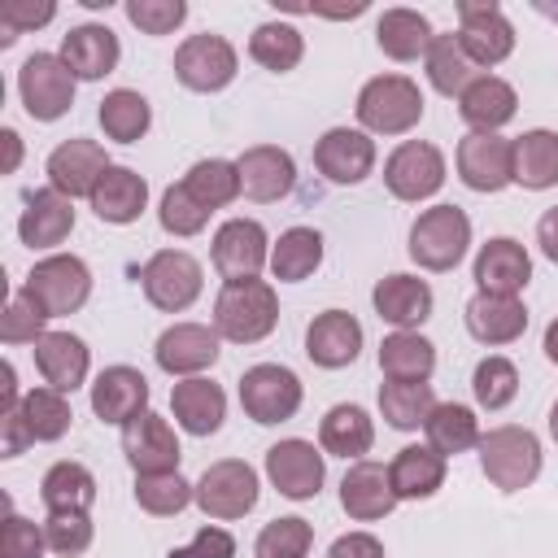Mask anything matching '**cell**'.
Returning <instances> with one entry per match:
<instances>
[{
  "instance_id": "51",
  "label": "cell",
  "mask_w": 558,
  "mask_h": 558,
  "mask_svg": "<svg viewBox=\"0 0 558 558\" xmlns=\"http://www.w3.org/2000/svg\"><path fill=\"white\" fill-rule=\"evenodd\" d=\"M44 323H48V314L26 292H13L9 305H4V314H0V340L4 344H35L39 336H48Z\"/></svg>"
},
{
  "instance_id": "49",
  "label": "cell",
  "mask_w": 558,
  "mask_h": 558,
  "mask_svg": "<svg viewBox=\"0 0 558 558\" xmlns=\"http://www.w3.org/2000/svg\"><path fill=\"white\" fill-rule=\"evenodd\" d=\"M310 545H314V532H310V523L305 519H275V523H266L262 532H257V558H305L310 554Z\"/></svg>"
},
{
  "instance_id": "54",
  "label": "cell",
  "mask_w": 558,
  "mask_h": 558,
  "mask_svg": "<svg viewBox=\"0 0 558 558\" xmlns=\"http://www.w3.org/2000/svg\"><path fill=\"white\" fill-rule=\"evenodd\" d=\"M126 17L144 35H170L187 17V4L183 0H126Z\"/></svg>"
},
{
  "instance_id": "16",
  "label": "cell",
  "mask_w": 558,
  "mask_h": 558,
  "mask_svg": "<svg viewBox=\"0 0 558 558\" xmlns=\"http://www.w3.org/2000/svg\"><path fill=\"white\" fill-rule=\"evenodd\" d=\"M314 166L327 183L353 187L375 170V140L366 131H349V126H331L318 144H314Z\"/></svg>"
},
{
  "instance_id": "8",
  "label": "cell",
  "mask_w": 558,
  "mask_h": 558,
  "mask_svg": "<svg viewBox=\"0 0 558 558\" xmlns=\"http://www.w3.org/2000/svg\"><path fill=\"white\" fill-rule=\"evenodd\" d=\"M140 283H144V296H148L157 310L179 314V310H187V305L201 296L205 270H201V262H196L192 253H183V248H161V253H153V257L144 262Z\"/></svg>"
},
{
  "instance_id": "30",
  "label": "cell",
  "mask_w": 558,
  "mask_h": 558,
  "mask_svg": "<svg viewBox=\"0 0 558 558\" xmlns=\"http://www.w3.org/2000/svg\"><path fill=\"white\" fill-rule=\"evenodd\" d=\"M514 109H519V96H514V87H510L506 78H497V74H480V78L458 96L462 122H466L471 131H480V135H497V126H506V122L514 118Z\"/></svg>"
},
{
  "instance_id": "24",
  "label": "cell",
  "mask_w": 558,
  "mask_h": 558,
  "mask_svg": "<svg viewBox=\"0 0 558 558\" xmlns=\"http://www.w3.org/2000/svg\"><path fill=\"white\" fill-rule=\"evenodd\" d=\"M74 231V201L57 187H39L26 196V209L17 218V235L31 248H57Z\"/></svg>"
},
{
  "instance_id": "4",
  "label": "cell",
  "mask_w": 558,
  "mask_h": 558,
  "mask_svg": "<svg viewBox=\"0 0 558 558\" xmlns=\"http://www.w3.org/2000/svg\"><path fill=\"white\" fill-rule=\"evenodd\" d=\"M22 292L48 314V318H61V314H74L83 310V301L92 296V270L83 257L74 253H52L44 262L31 266Z\"/></svg>"
},
{
  "instance_id": "48",
  "label": "cell",
  "mask_w": 558,
  "mask_h": 558,
  "mask_svg": "<svg viewBox=\"0 0 558 558\" xmlns=\"http://www.w3.org/2000/svg\"><path fill=\"white\" fill-rule=\"evenodd\" d=\"M471 392H475V401H480L484 410H501V405H510L514 392H519V371H514V362L501 357V353H488L484 362H475Z\"/></svg>"
},
{
  "instance_id": "35",
  "label": "cell",
  "mask_w": 558,
  "mask_h": 558,
  "mask_svg": "<svg viewBox=\"0 0 558 558\" xmlns=\"http://www.w3.org/2000/svg\"><path fill=\"white\" fill-rule=\"evenodd\" d=\"M371 440H375V427H371V414L362 405L340 401L318 423V445L336 458H362L371 449Z\"/></svg>"
},
{
  "instance_id": "62",
  "label": "cell",
  "mask_w": 558,
  "mask_h": 558,
  "mask_svg": "<svg viewBox=\"0 0 558 558\" xmlns=\"http://www.w3.org/2000/svg\"><path fill=\"white\" fill-rule=\"evenodd\" d=\"M549 432H554V440H558V401H554V410H549Z\"/></svg>"
},
{
  "instance_id": "32",
  "label": "cell",
  "mask_w": 558,
  "mask_h": 558,
  "mask_svg": "<svg viewBox=\"0 0 558 558\" xmlns=\"http://www.w3.org/2000/svg\"><path fill=\"white\" fill-rule=\"evenodd\" d=\"M35 366L57 392H74L87 379V344L74 331H48L35 340Z\"/></svg>"
},
{
  "instance_id": "56",
  "label": "cell",
  "mask_w": 558,
  "mask_h": 558,
  "mask_svg": "<svg viewBox=\"0 0 558 558\" xmlns=\"http://www.w3.org/2000/svg\"><path fill=\"white\" fill-rule=\"evenodd\" d=\"M170 558H235V536L227 527H201L187 545H179Z\"/></svg>"
},
{
  "instance_id": "57",
  "label": "cell",
  "mask_w": 558,
  "mask_h": 558,
  "mask_svg": "<svg viewBox=\"0 0 558 558\" xmlns=\"http://www.w3.org/2000/svg\"><path fill=\"white\" fill-rule=\"evenodd\" d=\"M0 436H4V458H17L35 436H31V427H26V414H22V401H13V405H0Z\"/></svg>"
},
{
  "instance_id": "20",
  "label": "cell",
  "mask_w": 558,
  "mask_h": 558,
  "mask_svg": "<svg viewBox=\"0 0 558 558\" xmlns=\"http://www.w3.org/2000/svg\"><path fill=\"white\" fill-rule=\"evenodd\" d=\"M532 279V257L519 240L510 235H497L488 244H480L475 253V283L480 292H493V296H519Z\"/></svg>"
},
{
  "instance_id": "28",
  "label": "cell",
  "mask_w": 558,
  "mask_h": 558,
  "mask_svg": "<svg viewBox=\"0 0 558 558\" xmlns=\"http://www.w3.org/2000/svg\"><path fill=\"white\" fill-rule=\"evenodd\" d=\"M170 410H174V418H179L183 432L214 436L222 427V418H227V392L214 379L192 375V379H179L170 388Z\"/></svg>"
},
{
  "instance_id": "50",
  "label": "cell",
  "mask_w": 558,
  "mask_h": 558,
  "mask_svg": "<svg viewBox=\"0 0 558 558\" xmlns=\"http://www.w3.org/2000/svg\"><path fill=\"white\" fill-rule=\"evenodd\" d=\"M157 218H161V231H170V235H196V231H205L209 209H205L183 183H170V187L161 192Z\"/></svg>"
},
{
  "instance_id": "9",
  "label": "cell",
  "mask_w": 558,
  "mask_h": 558,
  "mask_svg": "<svg viewBox=\"0 0 558 558\" xmlns=\"http://www.w3.org/2000/svg\"><path fill=\"white\" fill-rule=\"evenodd\" d=\"M196 506L209 519H244L257 506V471L240 458L205 466V475L196 480Z\"/></svg>"
},
{
  "instance_id": "21",
  "label": "cell",
  "mask_w": 558,
  "mask_h": 558,
  "mask_svg": "<svg viewBox=\"0 0 558 558\" xmlns=\"http://www.w3.org/2000/svg\"><path fill=\"white\" fill-rule=\"evenodd\" d=\"M148 410V379L135 366H105L92 384V414L100 423H131Z\"/></svg>"
},
{
  "instance_id": "6",
  "label": "cell",
  "mask_w": 558,
  "mask_h": 558,
  "mask_svg": "<svg viewBox=\"0 0 558 558\" xmlns=\"http://www.w3.org/2000/svg\"><path fill=\"white\" fill-rule=\"evenodd\" d=\"M74 83L78 78L70 74L61 52H31L17 70V92H22V105L35 122H57L61 113H70Z\"/></svg>"
},
{
  "instance_id": "29",
  "label": "cell",
  "mask_w": 558,
  "mask_h": 558,
  "mask_svg": "<svg viewBox=\"0 0 558 558\" xmlns=\"http://www.w3.org/2000/svg\"><path fill=\"white\" fill-rule=\"evenodd\" d=\"M118 57H122L118 35L109 26H100V22H83V26H74L61 39V61L70 65L74 78H87V83L92 78H105L118 65Z\"/></svg>"
},
{
  "instance_id": "43",
  "label": "cell",
  "mask_w": 558,
  "mask_h": 558,
  "mask_svg": "<svg viewBox=\"0 0 558 558\" xmlns=\"http://www.w3.org/2000/svg\"><path fill=\"white\" fill-rule=\"evenodd\" d=\"M100 131L109 135V140H118V144H135L144 131H148V122H153V109H148V100L140 96V92H131V87H113L105 100H100Z\"/></svg>"
},
{
  "instance_id": "12",
  "label": "cell",
  "mask_w": 558,
  "mask_h": 558,
  "mask_svg": "<svg viewBox=\"0 0 558 558\" xmlns=\"http://www.w3.org/2000/svg\"><path fill=\"white\" fill-rule=\"evenodd\" d=\"M235 48L222 39V35H187L174 52V78L187 87V92H222L231 78H235Z\"/></svg>"
},
{
  "instance_id": "13",
  "label": "cell",
  "mask_w": 558,
  "mask_h": 558,
  "mask_svg": "<svg viewBox=\"0 0 558 558\" xmlns=\"http://www.w3.org/2000/svg\"><path fill=\"white\" fill-rule=\"evenodd\" d=\"M270 262V240L257 218H231L214 235V266L227 283L257 279V270Z\"/></svg>"
},
{
  "instance_id": "23",
  "label": "cell",
  "mask_w": 558,
  "mask_h": 558,
  "mask_svg": "<svg viewBox=\"0 0 558 558\" xmlns=\"http://www.w3.org/2000/svg\"><path fill=\"white\" fill-rule=\"evenodd\" d=\"M235 166H240V187H244V196H253V201H262V205L288 196L292 183H296L292 153H288V148H275V144H253V148H244Z\"/></svg>"
},
{
  "instance_id": "46",
  "label": "cell",
  "mask_w": 558,
  "mask_h": 558,
  "mask_svg": "<svg viewBox=\"0 0 558 558\" xmlns=\"http://www.w3.org/2000/svg\"><path fill=\"white\" fill-rule=\"evenodd\" d=\"M187 501H196V484H187L179 471H166V475H135V506L144 514H179Z\"/></svg>"
},
{
  "instance_id": "39",
  "label": "cell",
  "mask_w": 558,
  "mask_h": 558,
  "mask_svg": "<svg viewBox=\"0 0 558 558\" xmlns=\"http://www.w3.org/2000/svg\"><path fill=\"white\" fill-rule=\"evenodd\" d=\"M432 410H436V397H432V384L427 379H388L379 388V414L397 432L423 427Z\"/></svg>"
},
{
  "instance_id": "26",
  "label": "cell",
  "mask_w": 558,
  "mask_h": 558,
  "mask_svg": "<svg viewBox=\"0 0 558 558\" xmlns=\"http://www.w3.org/2000/svg\"><path fill=\"white\" fill-rule=\"evenodd\" d=\"M371 301H375V314L384 323H392L397 331H410L432 318V288L418 275H384L375 283Z\"/></svg>"
},
{
  "instance_id": "31",
  "label": "cell",
  "mask_w": 558,
  "mask_h": 558,
  "mask_svg": "<svg viewBox=\"0 0 558 558\" xmlns=\"http://www.w3.org/2000/svg\"><path fill=\"white\" fill-rule=\"evenodd\" d=\"M87 201H92V209H96L100 222L126 227V222H135V218L144 214V205H148V183H144V174H135L131 166H109Z\"/></svg>"
},
{
  "instance_id": "3",
  "label": "cell",
  "mask_w": 558,
  "mask_h": 558,
  "mask_svg": "<svg viewBox=\"0 0 558 558\" xmlns=\"http://www.w3.org/2000/svg\"><path fill=\"white\" fill-rule=\"evenodd\" d=\"M480 466L488 475L493 488L501 493H519L541 475V440L527 427H493L480 436Z\"/></svg>"
},
{
  "instance_id": "55",
  "label": "cell",
  "mask_w": 558,
  "mask_h": 558,
  "mask_svg": "<svg viewBox=\"0 0 558 558\" xmlns=\"http://www.w3.org/2000/svg\"><path fill=\"white\" fill-rule=\"evenodd\" d=\"M44 549H48L44 527H35L31 519H22V514L9 510V519L0 527V558H39Z\"/></svg>"
},
{
  "instance_id": "58",
  "label": "cell",
  "mask_w": 558,
  "mask_h": 558,
  "mask_svg": "<svg viewBox=\"0 0 558 558\" xmlns=\"http://www.w3.org/2000/svg\"><path fill=\"white\" fill-rule=\"evenodd\" d=\"M327 558H384V545L371 532H344L331 541Z\"/></svg>"
},
{
  "instance_id": "19",
  "label": "cell",
  "mask_w": 558,
  "mask_h": 558,
  "mask_svg": "<svg viewBox=\"0 0 558 558\" xmlns=\"http://www.w3.org/2000/svg\"><path fill=\"white\" fill-rule=\"evenodd\" d=\"M105 170H109V157L96 140H65L48 153V187H57L70 201L92 196Z\"/></svg>"
},
{
  "instance_id": "47",
  "label": "cell",
  "mask_w": 558,
  "mask_h": 558,
  "mask_svg": "<svg viewBox=\"0 0 558 558\" xmlns=\"http://www.w3.org/2000/svg\"><path fill=\"white\" fill-rule=\"evenodd\" d=\"M22 414H26V427L35 440H61L74 418L65 392H57V388H31L22 397Z\"/></svg>"
},
{
  "instance_id": "33",
  "label": "cell",
  "mask_w": 558,
  "mask_h": 558,
  "mask_svg": "<svg viewBox=\"0 0 558 558\" xmlns=\"http://www.w3.org/2000/svg\"><path fill=\"white\" fill-rule=\"evenodd\" d=\"M388 480L397 501H423L445 484V458L432 445H405L388 462Z\"/></svg>"
},
{
  "instance_id": "14",
  "label": "cell",
  "mask_w": 558,
  "mask_h": 558,
  "mask_svg": "<svg viewBox=\"0 0 558 558\" xmlns=\"http://www.w3.org/2000/svg\"><path fill=\"white\" fill-rule=\"evenodd\" d=\"M266 475L288 501H310V497H318L327 466H323V453L310 440L292 436V440H279V445L266 449Z\"/></svg>"
},
{
  "instance_id": "22",
  "label": "cell",
  "mask_w": 558,
  "mask_h": 558,
  "mask_svg": "<svg viewBox=\"0 0 558 558\" xmlns=\"http://www.w3.org/2000/svg\"><path fill=\"white\" fill-rule=\"evenodd\" d=\"M362 349V323L349 310H323L310 327H305V353L314 366L323 371H340L357 357Z\"/></svg>"
},
{
  "instance_id": "7",
  "label": "cell",
  "mask_w": 558,
  "mask_h": 558,
  "mask_svg": "<svg viewBox=\"0 0 558 558\" xmlns=\"http://www.w3.org/2000/svg\"><path fill=\"white\" fill-rule=\"evenodd\" d=\"M301 379L279 362H257L240 375V405L253 423H288L301 410Z\"/></svg>"
},
{
  "instance_id": "11",
  "label": "cell",
  "mask_w": 558,
  "mask_h": 558,
  "mask_svg": "<svg viewBox=\"0 0 558 558\" xmlns=\"http://www.w3.org/2000/svg\"><path fill=\"white\" fill-rule=\"evenodd\" d=\"M384 183L397 201H427L445 183V153L427 140H405L384 161Z\"/></svg>"
},
{
  "instance_id": "60",
  "label": "cell",
  "mask_w": 558,
  "mask_h": 558,
  "mask_svg": "<svg viewBox=\"0 0 558 558\" xmlns=\"http://www.w3.org/2000/svg\"><path fill=\"white\" fill-rule=\"evenodd\" d=\"M0 140H4V174H13L22 161V140H17V131H0Z\"/></svg>"
},
{
  "instance_id": "27",
  "label": "cell",
  "mask_w": 558,
  "mask_h": 558,
  "mask_svg": "<svg viewBox=\"0 0 558 558\" xmlns=\"http://www.w3.org/2000/svg\"><path fill=\"white\" fill-rule=\"evenodd\" d=\"M466 331L480 344H514L527 331V310L519 296H493V292H475L466 301Z\"/></svg>"
},
{
  "instance_id": "59",
  "label": "cell",
  "mask_w": 558,
  "mask_h": 558,
  "mask_svg": "<svg viewBox=\"0 0 558 558\" xmlns=\"http://www.w3.org/2000/svg\"><path fill=\"white\" fill-rule=\"evenodd\" d=\"M536 244H541V253L558 266V205L541 214V222H536Z\"/></svg>"
},
{
  "instance_id": "2",
  "label": "cell",
  "mask_w": 558,
  "mask_h": 558,
  "mask_svg": "<svg viewBox=\"0 0 558 558\" xmlns=\"http://www.w3.org/2000/svg\"><path fill=\"white\" fill-rule=\"evenodd\" d=\"M353 109L371 135H405L423 118V92L405 74H379L357 92Z\"/></svg>"
},
{
  "instance_id": "10",
  "label": "cell",
  "mask_w": 558,
  "mask_h": 558,
  "mask_svg": "<svg viewBox=\"0 0 558 558\" xmlns=\"http://www.w3.org/2000/svg\"><path fill=\"white\" fill-rule=\"evenodd\" d=\"M458 44L466 48V57L480 70H488L514 52V26L506 22V13L493 0H462L458 4Z\"/></svg>"
},
{
  "instance_id": "17",
  "label": "cell",
  "mask_w": 558,
  "mask_h": 558,
  "mask_svg": "<svg viewBox=\"0 0 558 558\" xmlns=\"http://www.w3.org/2000/svg\"><path fill=\"white\" fill-rule=\"evenodd\" d=\"M458 179L471 192H501L506 183H514V144L501 135L471 131L458 144Z\"/></svg>"
},
{
  "instance_id": "34",
  "label": "cell",
  "mask_w": 558,
  "mask_h": 558,
  "mask_svg": "<svg viewBox=\"0 0 558 558\" xmlns=\"http://www.w3.org/2000/svg\"><path fill=\"white\" fill-rule=\"evenodd\" d=\"M432 39L436 35H432L427 17L414 13V9H384V17L375 22V44L392 61H418V57H427Z\"/></svg>"
},
{
  "instance_id": "18",
  "label": "cell",
  "mask_w": 558,
  "mask_h": 558,
  "mask_svg": "<svg viewBox=\"0 0 558 558\" xmlns=\"http://www.w3.org/2000/svg\"><path fill=\"white\" fill-rule=\"evenodd\" d=\"M218 331L214 327H205V323H174V327H166L161 336H157V349H153V357H157V366L166 371V375H196V371H205V366H214L218 362Z\"/></svg>"
},
{
  "instance_id": "41",
  "label": "cell",
  "mask_w": 558,
  "mask_h": 558,
  "mask_svg": "<svg viewBox=\"0 0 558 558\" xmlns=\"http://www.w3.org/2000/svg\"><path fill=\"white\" fill-rule=\"evenodd\" d=\"M379 371L388 379H427L436 371V344L418 331H392L379 344Z\"/></svg>"
},
{
  "instance_id": "37",
  "label": "cell",
  "mask_w": 558,
  "mask_h": 558,
  "mask_svg": "<svg viewBox=\"0 0 558 558\" xmlns=\"http://www.w3.org/2000/svg\"><path fill=\"white\" fill-rule=\"evenodd\" d=\"M323 262V235L314 227H288L270 248V275L279 283H301Z\"/></svg>"
},
{
  "instance_id": "1",
  "label": "cell",
  "mask_w": 558,
  "mask_h": 558,
  "mask_svg": "<svg viewBox=\"0 0 558 558\" xmlns=\"http://www.w3.org/2000/svg\"><path fill=\"white\" fill-rule=\"evenodd\" d=\"M279 323V301L266 279H235L222 283L214 301V331L231 344H257L275 331Z\"/></svg>"
},
{
  "instance_id": "45",
  "label": "cell",
  "mask_w": 558,
  "mask_h": 558,
  "mask_svg": "<svg viewBox=\"0 0 558 558\" xmlns=\"http://www.w3.org/2000/svg\"><path fill=\"white\" fill-rule=\"evenodd\" d=\"M183 187L214 214V209H222V205H231L244 187H240V166L235 161H222V157H205V161H196L192 170H187V179H183Z\"/></svg>"
},
{
  "instance_id": "52",
  "label": "cell",
  "mask_w": 558,
  "mask_h": 558,
  "mask_svg": "<svg viewBox=\"0 0 558 558\" xmlns=\"http://www.w3.org/2000/svg\"><path fill=\"white\" fill-rule=\"evenodd\" d=\"M44 536H48V549L61 554V558H74L92 545V519L83 510H61V514H48L44 523Z\"/></svg>"
},
{
  "instance_id": "53",
  "label": "cell",
  "mask_w": 558,
  "mask_h": 558,
  "mask_svg": "<svg viewBox=\"0 0 558 558\" xmlns=\"http://www.w3.org/2000/svg\"><path fill=\"white\" fill-rule=\"evenodd\" d=\"M57 17L52 0H0V44H13L22 31H35Z\"/></svg>"
},
{
  "instance_id": "40",
  "label": "cell",
  "mask_w": 558,
  "mask_h": 558,
  "mask_svg": "<svg viewBox=\"0 0 558 558\" xmlns=\"http://www.w3.org/2000/svg\"><path fill=\"white\" fill-rule=\"evenodd\" d=\"M39 497L48 506V514H61V510H92L96 501V475L83 466V462H52L44 484H39Z\"/></svg>"
},
{
  "instance_id": "36",
  "label": "cell",
  "mask_w": 558,
  "mask_h": 558,
  "mask_svg": "<svg viewBox=\"0 0 558 558\" xmlns=\"http://www.w3.org/2000/svg\"><path fill=\"white\" fill-rule=\"evenodd\" d=\"M514 183L545 192L558 183V131H523L514 140Z\"/></svg>"
},
{
  "instance_id": "61",
  "label": "cell",
  "mask_w": 558,
  "mask_h": 558,
  "mask_svg": "<svg viewBox=\"0 0 558 558\" xmlns=\"http://www.w3.org/2000/svg\"><path fill=\"white\" fill-rule=\"evenodd\" d=\"M545 357H549V362L558 366V318H554V323L545 327Z\"/></svg>"
},
{
  "instance_id": "42",
  "label": "cell",
  "mask_w": 558,
  "mask_h": 558,
  "mask_svg": "<svg viewBox=\"0 0 558 558\" xmlns=\"http://www.w3.org/2000/svg\"><path fill=\"white\" fill-rule=\"evenodd\" d=\"M427 78L440 96H462L480 78V65L466 57L458 35H436L432 48H427Z\"/></svg>"
},
{
  "instance_id": "44",
  "label": "cell",
  "mask_w": 558,
  "mask_h": 558,
  "mask_svg": "<svg viewBox=\"0 0 558 558\" xmlns=\"http://www.w3.org/2000/svg\"><path fill=\"white\" fill-rule=\"evenodd\" d=\"M248 57H253L257 65L275 70V74H288V70L301 65L305 39H301V31L288 26V22H262V26L253 31V39H248Z\"/></svg>"
},
{
  "instance_id": "15",
  "label": "cell",
  "mask_w": 558,
  "mask_h": 558,
  "mask_svg": "<svg viewBox=\"0 0 558 558\" xmlns=\"http://www.w3.org/2000/svg\"><path fill=\"white\" fill-rule=\"evenodd\" d=\"M122 453H126V462L135 466V475H166V471H179V436H174V427L161 418V414H153V410H144L140 418H131L126 427H122Z\"/></svg>"
},
{
  "instance_id": "38",
  "label": "cell",
  "mask_w": 558,
  "mask_h": 558,
  "mask_svg": "<svg viewBox=\"0 0 558 558\" xmlns=\"http://www.w3.org/2000/svg\"><path fill=\"white\" fill-rule=\"evenodd\" d=\"M423 432L440 458H453V453H466L471 445H480V418L471 405H458V401H436Z\"/></svg>"
},
{
  "instance_id": "5",
  "label": "cell",
  "mask_w": 558,
  "mask_h": 558,
  "mask_svg": "<svg viewBox=\"0 0 558 558\" xmlns=\"http://www.w3.org/2000/svg\"><path fill=\"white\" fill-rule=\"evenodd\" d=\"M471 244V218L458 205H432L410 227V257L423 270H453Z\"/></svg>"
},
{
  "instance_id": "25",
  "label": "cell",
  "mask_w": 558,
  "mask_h": 558,
  "mask_svg": "<svg viewBox=\"0 0 558 558\" xmlns=\"http://www.w3.org/2000/svg\"><path fill=\"white\" fill-rule=\"evenodd\" d=\"M340 506L349 519L357 523H371V519H384L392 506H397V493H392V480H388V466L379 462H353L340 480Z\"/></svg>"
}]
</instances>
